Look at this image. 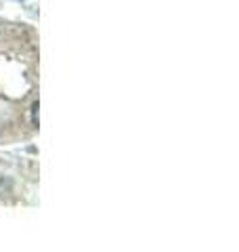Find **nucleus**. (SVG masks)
<instances>
[]
</instances>
